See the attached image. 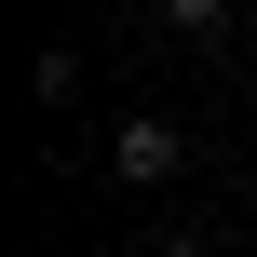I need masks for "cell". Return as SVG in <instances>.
Masks as SVG:
<instances>
[{"instance_id": "6da1fadb", "label": "cell", "mask_w": 257, "mask_h": 257, "mask_svg": "<svg viewBox=\"0 0 257 257\" xmlns=\"http://www.w3.org/2000/svg\"><path fill=\"white\" fill-rule=\"evenodd\" d=\"M176 163H190V136H176V122H163V108H136V122H122V136H108V176H122V190H163V176H176Z\"/></svg>"}, {"instance_id": "7a4b0ae2", "label": "cell", "mask_w": 257, "mask_h": 257, "mask_svg": "<svg viewBox=\"0 0 257 257\" xmlns=\"http://www.w3.org/2000/svg\"><path fill=\"white\" fill-rule=\"evenodd\" d=\"M163 41H230V0H163Z\"/></svg>"}, {"instance_id": "3957f363", "label": "cell", "mask_w": 257, "mask_h": 257, "mask_svg": "<svg viewBox=\"0 0 257 257\" xmlns=\"http://www.w3.org/2000/svg\"><path fill=\"white\" fill-rule=\"evenodd\" d=\"M163 257H203V244H163Z\"/></svg>"}, {"instance_id": "277c9868", "label": "cell", "mask_w": 257, "mask_h": 257, "mask_svg": "<svg viewBox=\"0 0 257 257\" xmlns=\"http://www.w3.org/2000/svg\"><path fill=\"white\" fill-rule=\"evenodd\" d=\"M244 163H257V122H244Z\"/></svg>"}]
</instances>
